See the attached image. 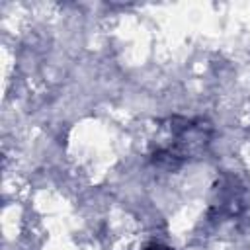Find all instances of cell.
<instances>
[{
    "label": "cell",
    "instance_id": "6da1fadb",
    "mask_svg": "<svg viewBox=\"0 0 250 250\" xmlns=\"http://www.w3.org/2000/svg\"><path fill=\"white\" fill-rule=\"evenodd\" d=\"M148 250H168V248H160V246H152V248H148Z\"/></svg>",
    "mask_w": 250,
    "mask_h": 250
}]
</instances>
